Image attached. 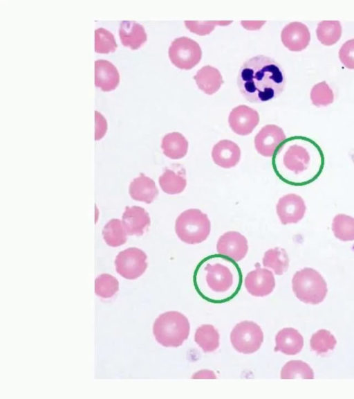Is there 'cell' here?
<instances>
[{"instance_id":"d6986e66","label":"cell","mask_w":354,"mask_h":399,"mask_svg":"<svg viewBox=\"0 0 354 399\" xmlns=\"http://www.w3.org/2000/svg\"><path fill=\"white\" fill-rule=\"evenodd\" d=\"M121 43L132 50L139 48L147 41V35L144 26L135 21H122L119 28Z\"/></svg>"},{"instance_id":"277c9868","label":"cell","mask_w":354,"mask_h":399,"mask_svg":"<svg viewBox=\"0 0 354 399\" xmlns=\"http://www.w3.org/2000/svg\"><path fill=\"white\" fill-rule=\"evenodd\" d=\"M190 324L187 318L177 311L160 314L153 325L156 340L165 347H178L188 338Z\"/></svg>"},{"instance_id":"8d00e7d4","label":"cell","mask_w":354,"mask_h":399,"mask_svg":"<svg viewBox=\"0 0 354 399\" xmlns=\"http://www.w3.org/2000/svg\"><path fill=\"white\" fill-rule=\"evenodd\" d=\"M95 140L101 139L106 134L107 123L104 117L97 111L95 112Z\"/></svg>"},{"instance_id":"52a82bcc","label":"cell","mask_w":354,"mask_h":399,"mask_svg":"<svg viewBox=\"0 0 354 399\" xmlns=\"http://www.w3.org/2000/svg\"><path fill=\"white\" fill-rule=\"evenodd\" d=\"M230 342L236 351L252 354L261 347L263 342V333L257 323L243 321L237 323L232 330Z\"/></svg>"},{"instance_id":"484cf974","label":"cell","mask_w":354,"mask_h":399,"mask_svg":"<svg viewBox=\"0 0 354 399\" xmlns=\"http://www.w3.org/2000/svg\"><path fill=\"white\" fill-rule=\"evenodd\" d=\"M194 341L205 353H211L219 346V334L212 325L203 324L196 329Z\"/></svg>"},{"instance_id":"4316f807","label":"cell","mask_w":354,"mask_h":399,"mask_svg":"<svg viewBox=\"0 0 354 399\" xmlns=\"http://www.w3.org/2000/svg\"><path fill=\"white\" fill-rule=\"evenodd\" d=\"M342 33L339 21L324 20L317 24L316 34L318 40L325 46L335 44L340 38Z\"/></svg>"},{"instance_id":"f35d334b","label":"cell","mask_w":354,"mask_h":399,"mask_svg":"<svg viewBox=\"0 0 354 399\" xmlns=\"http://www.w3.org/2000/svg\"><path fill=\"white\" fill-rule=\"evenodd\" d=\"M216 375L209 370H201L195 373L192 378H216Z\"/></svg>"},{"instance_id":"3957f363","label":"cell","mask_w":354,"mask_h":399,"mask_svg":"<svg viewBox=\"0 0 354 399\" xmlns=\"http://www.w3.org/2000/svg\"><path fill=\"white\" fill-rule=\"evenodd\" d=\"M196 272L203 274L208 287L218 293L227 291L234 283V275L240 274L235 261L220 254L205 258Z\"/></svg>"},{"instance_id":"30bf717a","label":"cell","mask_w":354,"mask_h":399,"mask_svg":"<svg viewBox=\"0 0 354 399\" xmlns=\"http://www.w3.org/2000/svg\"><path fill=\"white\" fill-rule=\"evenodd\" d=\"M306 211L305 201L295 193L282 196L276 205L277 216L283 225L298 223L304 218Z\"/></svg>"},{"instance_id":"836d02e7","label":"cell","mask_w":354,"mask_h":399,"mask_svg":"<svg viewBox=\"0 0 354 399\" xmlns=\"http://www.w3.org/2000/svg\"><path fill=\"white\" fill-rule=\"evenodd\" d=\"M310 99L317 107L327 106L334 101V94L326 81L320 82L311 89Z\"/></svg>"},{"instance_id":"ac0fdd59","label":"cell","mask_w":354,"mask_h":399,"mask_svg":"<svg viewBox=\"0 0 354 399\" xmlns=\"http://www.w3.org/2000/svg\"><path fill=\"white\" fill-rule=\"evenodd\" d=\"M120 82V74L114 64L106 60L95 62V85L104 91L114 90Z\"/></svg>"},{"instance_id":"8992f818","label":"cell","mask_w":354,"mask_h":399,"mask_svg":"<svg viewBox=\"0 0 354 399\" xmlns=\"http://www.w3.org/2000/svg\"><path fill=\"white\" fill-rule=\"evenodd\" d=\"M292 287L299 300L314 305L322 302L328 291L323 276L310 267L296 272L292 279Z\"/></svg>"},{"instance_id":"d4e9b609","label":"cell","mask_w":354,"mask_h":399,"mask_svg":"<svg viewBox=\"0 0 354 399\" xmlns=\"http://www.w3.org/2000/svg\"><path fill=\"white\" fill-rule=\"evenodd\" d=\"M289 261L286 251L278 247L267 250L262 260L263 266L272 269L276 275H282L287 271Z\"/></svg>"},{"instance_id":"7a4b0ae2","label":"cell","mask_w":354,"mask_h":399,"mask_svg":"<svg viewBox=\"0 0 354 399\" xmlns=\"http://www.w3.org/2000/svg\"><path fill=\"white\" fill-rule=\"evenodd\" d=\"M237 84L241 94L251 103H261L278 97L283 91L286 76L274 59L259 55L241 66Z\"/></svg>"},{"instance_id":"f1b7e54d","label":"cell","mask_w":354,"mask_h":399,"mask_svg":"<svg viewBox=\"0 0 354 399\" xmlns=\"http://www.w3.org/2000/svg\"><path fill=\"white\" fill-rule=\"evenodd\" d=\"M127 232L119 219H111L104 227L102 236L110 247H116L124 244L127 240Z\"/></svg>"},{"instance_id":"8fae6325","label":"cell","mask_w":354,"mask_h":399,"mask_svg":"<svg viewBox=\"0 0 354 399\" xmlns=\"http://www.w3.org/2000/svg\"><path fill=\"white\" fill-rule=\"evenodd\" d=\"M216 251L218 254L238 262L243 260L248 253V240L238 231H227L219 237Z\"/></svg>"},{"instance_id":"4dcf8cb0","label":"cell","mask_w":354,"mask_h":399,"mask_svg":"<svg viewBox=\"0 0 354 399\" xmlns=\"http://www.w3.org/2000/svg\"><path fill=\"white\" fill-rule=\"evenodd\" d=\"M337 341L335 337L325 329L315 332L310 340L311 349L317 354H322L334 349Z\"/></svg>"},{"instance_id":"44dd1931","label":"cell","mask_w":354,"mask_h":399,"mask_svg":"<svg viewBox=\"0 0 354 399\" xmlns=\"http://www.w3.org/2000/svg\"><path fill=\"white\" fill-rule=\"evenodd\" d=\"M129 192L136 200L151 204L158 195V189L154 181L143 173L135 178L130 184Z\"/></svg>"},{"instance_id":"d590c367","label":"cell","mask_w":354,"mask_h":399,"mask_svg":"<svg viewBox=\"0 0 354 399\" xmlns=\"http://www.w3.org/2000/svg\"><path fill=\"white\" fill-rule=\"evenodd\" d=\"M339 57L346 68L354 69V39L343 44L339 51Z\"/></svg>"},{"instance_id":"6da1fadb","label":"cell","mask_w":354,"mask_h":399,"mask_svg":"<svg viewBox=\"0 0 354 399\" xmlns=\"http://www.w3.org/2000/svg\"><path fill=\"white\" fill-rule=\"evenodd\" d=\"M324 154L314 140L304 136L286 138L272 155L275 175L283 182L303 186L314 182L322 173Z\"/></svg>"},{"instance_id":"d6a6232c","label":"cell","mask_w":354,"mask_h":399,"mask_svg":"<svg viewBox=\"0 0 354 399\" xmlns=\"http://www.w3.org/2000/svg\"><path fill=\"white\" fill-rule=\"evenodd\" d=\"M118 47L114 35L104 28L95 30V51L99 53L114 52Z\"/></svg>"},{"instance_id":"9a60e30c","label":"cell","mask_w":354,"mask_h":399,"mask_svg":"<svg viewBox=\"0 0 354 399\" xmlns=\"http://www.w3.org/2000/svg\"><path fill=\"white\" fill-rule=\"evenodd\" d=\"M283 45L292 51H301L310 41V33L304 24L293 21L284 26L281 33Z\"/></svg>"},{"instance_id":"e575fe53","label":"cell","mask_w":354,"mask_h":399,"mask_svg":"<svg viewBox=\"0 0 354 399\" xmlns=\"http://www.w3.org/2000/svg\"><path fill=\"white\" fill-rule=\"evenodd\" d=\"M232 21H185L187 28L192 32L199 35H205L209 34L216 25H228Z\"/></svg>"},{"instance_id":"9c48e42d","label":"cell","mask_w":354,"mask_h":399,"mask_svg":"<svg viewBox=\"0 0 354 399\" xmlns=\"http://www.w3.org/2000/svg\"><path fill=\"white\" fill-rule=\"evenodd\" d=\"M147 256L140 249L129 247L120 251L115 260L116 272L124 278L136 279L147 267Z\"/></svg>"},{"instance_id":"2e32d148","label":"cell","mask_w":354,"mask_h":399,"mask_svg":"<svg viewBox=\"0 0 354 399\" xmlns=\"http://www.w3.org/2000/svg\"><path fill=\"white\" fill-rule=\"evenodd\" d=\"M122 223L129 236H140L144 234L151 224L149 213L140 206H126Z\"/></svg>"},{"instance_id":"4fadbf2b","label":"cell","mask_w":354,"mask_h":399,"mask_svg":"<svg viewBox=\"0 0 354 399\" xmlns=\"http://www.w3.org/2000/svg\"><path fill=\"white\" fill-rule=\"evenodd\" d=\"M259 122V115L255 109L241 105L232 109L228 123L233 132L239 135H248Z\"/></svg>"},{"instance_id":"e0dca14e","label":"cell","mask_w":354,"mask_h":399,"mask_svg":"<svg viewBox=\"0 0 354 399\" xmlns=\"http://www.w3.org/2000/svg\"><path fill=\"white\" fill-rule=\"evenodd\" d=\"M212 158L214 163L221 168H233L240 161L241 150L234 141L227 139L221 140L213 147Z\"/></svg>"},{"instance_id":"7402d4cb","label":"cell","mask_w":354,"mask_h":399,"mask_svg":"<svg viewBox=\"0 0 354 399\" xmlns=\"http://www.w3.org/2000/svg\"><path fill=\"white\" fill-rule=\"evenodd\" d=\"M159 185L162 190L168 195L180 194L187 186L185 170L182 168H167L159 177Z\"/></svg>"},{"instance_id":"7c38bea8","label":"cell","mask_w":354,"mask_h":399,"mask_svg":"<svg viewBox=\"0 0 354 399\" xmlns=\"http://www.w3.org/2000/svg\"><path fill=\"white\" fill-rule=\"evenodd\" d=\"M286 139L283 129L277 125L263 127L254 137V146L259 154L272 157L278 146Z\"/></svg>"},{"instance_id":"603a6c76","label":"cell","mask_w":354,"mask_h":399,"mask_svg":"<svg viewBox=\"0 0 354 399\" xmlns=\"http://www.w3.org/2000/svg\"><path fill=\"white\" fill-rule=\"evenodd\" d=\"M194 78L198 88L208 95L216 92L223 83L218 69L210 65H205L201 68L194 75Z\"/></svg>"},{"instance_id":"ffe728a7","label":"cell","mask_w":354,"mask_h":399,"mask_svg":"<svg viewBox=\"0 0 354 399\" xmlns=\"http://www.w3.org/2000/svg\"><path fill=\"white\" fill-rule=\"evenodd\" d=\"M275 343V352L280 351L288 355H294L301 351L304 338L296 329L285 328L277 332Z\"/></svg>"},{"instance_id":"5bb4252c","label":"cell","mask_w":354,"mask_h":399,"mask_svg":"<svg viewBox=\"0 0 354 399\" xmlns=\"http://www.w3.org/2000/svg\"><path fill=\"white\" fill-rule=\"evenodd\" d=\"M244 284L247 291L254 296H265L270 294L275 286L273 273L266 269L257 267L248 273Z\"/></svg>"},{"instance_id":"cb8c5ba5","label":"cell","mask_w":354,"mask_h":399,"mask_svg":"<svg viewBox=\"0 0 354 399\" xmlns=\"http://www.w3.org/2000/svg\"><path fill=\"white\" fill-rule=\"evenodd\" d=\"M189 143L180 132H174L165 135L161 141L164 154L171 159H180L187 153Z\"/></svg>"},{"instance_id":"ba28073f","label":"cell","mask_w":354,"mask_h":399,"mask_svg":"<svg viewBox=\"0 0 354 399\" xmlns=\"http://www.w3.org/2000/svg\"><path fill=\"white\" fill-rule=\"evenodd\" d=\"M169 57L178 68L190 69L201 60L202 51L198 42L183 36L174 39L169 48Z\"/></svg>"},{"instance_id":"74e56055","label":"cell","mask_w":354,"mask_h":399,"mask_svg":"<svg viewBox=\"0 0 354 399\" xmlns=\"http://www.w3.org/2000/svg\"><path fill=\"white\" fill-rule=\"evenodd\" d=\"M266 21H241V25L248 30H257L259 29Z\"/></svg>"},{"instance_id":"f546056e","label":"cell","mask_w":354,"mask_h":399,"mask_svg":"<svg viewBox=\"0 0 354 399\" xmlns=\"http://www.w3.org/2000/svg\"><path fill=\"white\" fill-rule=\"evenodd\" d=\"M313 379L314 373L310 366L301 360H291L283 366L281 371V379Z\"/></svg>"},{"instance_id":"1f68e13d","label":"cell","mask_w":354,"mask_h":399,"mask_svg":"<svg viewBox=\"0 0 354 399\" xmlns=\"http://www.w3.org/2000/svg\"><path fill=\"white\" fill-rule=\"evenodd\" d=\"M119 290L118 280L109 274L98 276L95 281V292L101 298L112 297Z\"/></svg>"},{"instance_id":"83f0119b","label":"cell","mask_w":354,"mask_h":399,"mask_svg":"<svg viewBox=\"0 0 354 399\" xmlns=\"http://www.w3.org/2000/svg\"><path fill=\"white\" fill-rule=\"evenodd\" d=\"M336 238L343 242L354 240V218L346 214H337L331 224Z\"/></svg>"},{"instance_id":"5b68a950","label":"cell","mask_w":354,"mask_h":399,"mask_svg":"<svg viewBox=\"0 0 354 399\" xmlns=\"http://www.w3.org/2000/svg\"><path fill=\"white\" fill-rule=\"evenodd\" d=\"M211 231V222L207 215L198 209L182 212L175 222V232L183 242L196 245L204 242Z\"/></svg>"}]
</instances>
